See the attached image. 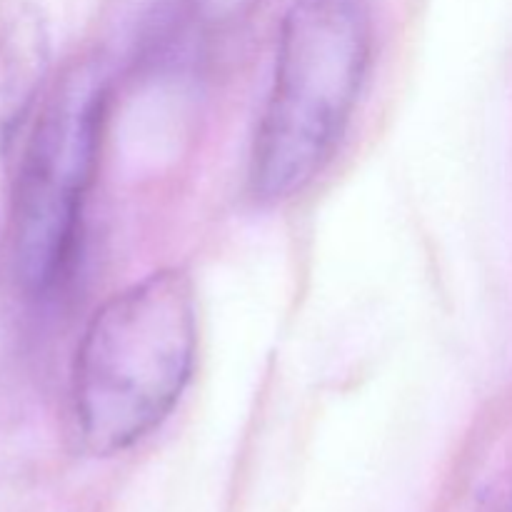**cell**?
<instances>
[{"label": "cell", "mask_w": 512, "mask_h": 512, "mask_svg": "<svg viewBox=\"0 0 512 512\" xmlns=\"http://www.w3.org/2000/svg\"><path fill=\"white\" fill-rule=\"evenodd\" d=\"M198 308L188 275L158 270L105 300L70 373V415L88 455L123 453L163 425L190 383Z\"/></svg>", "instance_id": "obj_1"}, {"label": "cell", "mask_w": 512, "mask_h": 512, "mask_svg": "<svg viewBox=\"0 0 512 512\" xmlns=\"http://www.w3.org/2000/svg\"><path fill=\"white\" fill-rule=\"evenodd\" d=\"M370 53L368 0H290L250 148L255 198L283 203L323 173L353 118Z\"/></svg>", "instance_id": "obj_2"}, {"label": "cell", "mask_w": 512, "mask_h": 512, "mask_svg": "<svg viewBox=\"0 0 512 512\" xmlns=\"http://www.w3.org/2000/svg\"><path fill=\"white\" fill-rule=\"evenodd\" d=\"M108 108V75L95 60L70 65L40 105L13 188L10 248L25 293L53 288L73 258Z\"/></svg>", "instance_id": "obj_3"}]
</instances>
